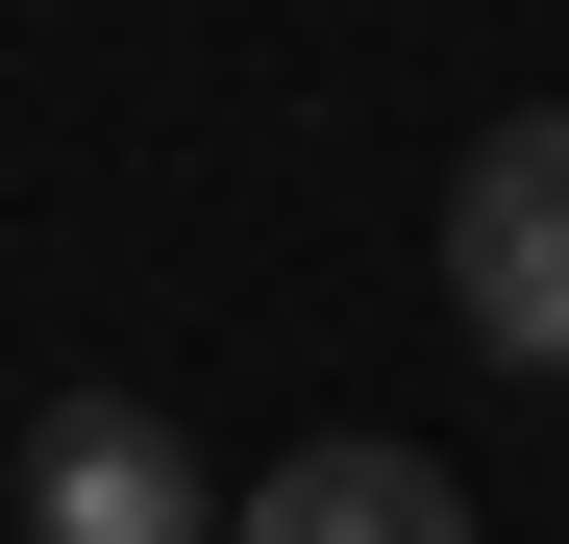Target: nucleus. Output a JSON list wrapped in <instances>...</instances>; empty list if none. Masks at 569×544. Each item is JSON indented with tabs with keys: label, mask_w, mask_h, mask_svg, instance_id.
<instances>
[{
	"label": "nucleus",
	"mask_w": 569,
	"mask_h": 544,
	"mask_svg": "<svg viewBox=\"0 0 569 544\" xmlns=\"http://www.w3.org/2000/svg\"><path fill=\"white\" fill-rule=\"evenodd\" d=\"M446 322L496 372H569V100L470 124V173H446Z\"/></svg>",
	"instance_id": "f257e3e1"
},
{
	"label": "nucleus",
	"mask_w": 569,
	"mask_h": 544,
	"mask_svg": "<svg viewBox=\"0 0 569 544\" xmlns=\"http://www.w3.org/2000/svg\"><path fill=\"white\" fill-rule=\"evenodd\" d=\"M26 544H223V471L149 396H50L26 421Z\"/></svg>",
	"instance_id": "f03ea898"
},
{
	"label": "nucleus",
	"mask_w": 569,
	"mask_h": 544,
	"mask_svg": "<svg viewBox=\"0 0 569 544\" xmlns=\"http://www.w3.org/2000/svg\"><path fill=\"white\" fill-rule=\"evenodd\" d=\"M223 544H470V495L421 471V445L322 421V445H272V471H248V520H223Z\"/></svg>",
	"instance_id": "7ed1b4c3"
}]
</instances>
